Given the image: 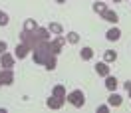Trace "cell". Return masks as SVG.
I'll return each instance as SVG.
<instances>
[{"instance_id":"obj_1","label":"cell","mask_w":131,"mask_h":113,"mask_svg":"<svg viewBox=\"0 0 131 113\" xmlns=\"http://www.w3.org/2000/svg\"><path fill=\"white\" fill-rule=\"evenodd\" d=\"M20 42L26 44L30 50H36L38 46H40V38L36 36V32H26V30H22V34H20Z\"/></svg>"},{"instance_id":"obj_2","label":"cell","mask_w":131,"mask_h":113,"mask_svg":"<svg viewBox=\"0 0 131 113\" xmlns=\"http://www.w3.org/2000/svg\"><path fill=\"white\" fill-rule=\"evenodd\" d=\"M66 99L74 105V107H78V109H82L83 105H85V95H83L82 89H74L72 93H68V97H66Z\"/></svg>"},{"instance_id":"obj_3","label":"cell","mask_w":131,"mask_h":113,"mask_svg":"<svg viewBox=\"0 0 131 113\" xmlns=\"http://www.w3.org/2000/svg\"><path fill=\"white\" fill-rule=\"evenodd\" d=\"M12 83H14L12 67H2V72H0V85H12Z\"/></svg>"},{"instance_id":"obj_4","label":"cell","mask_w":131,"mask_h":113,"mask_svg":"<svg viewBox=\"0 0 131 113\" xmlns=\"http://www.w3.org/2000/svg\"><path fill=\"white\" fill-rule=\"evenodd\" d=\"M64 101H66V97H58V95H52L46 99V105H48L50 109H62L64 107Z\"/></svg>"},{"instance_id":"obj_5","label":"cell","mask_w":131,"mask_h":113,"mask_svg":"<svg viewBox=\"0 0 131 113\" xmlns=\"http://www.w3.org/2000/svg\"><path fill=\"white\" fill-rule=\"evenodd\" d=\"M14 60H16V56L4 52V54L0 56V65H2V67H14Z\"/></svg>"},{"instance_id":"obj_6","label":"cell","mask_w":131,"mask_h":113,"mask_svg":"<svg viewBox=\"0 0 131 113\" xmlns=\"http://www.w3.org/2000/svg\"><path fill=\"white\" fill-rule=\"evenodd\" d=\"M32 54H34V64H38V65H44V62H46L48 54H46V52H44L42 48H36V50H32Z\"/></svg>"},{"instance_id":"obj_7","label":"cell","mask_w":131,"mask_h":113,"mask_svg":"<svg viewBox=\"0 0 131 113\" xmlns=\"http://www.w3.org/2000/svg\"><path fill=\"white\" fill-rule=\"evenodd\" d=\"M30 52H32V50L28 48L26 44H22V42H20V44H18V46H16V50H14V56H16L18 60H24V58L28 56Z\"/></svg>"},{"instance_id":"obj_8","label":"cell","mask_w":131,"mask_h":113,"mask_svg":"<svg viewBox=\"0 0 131 113\" xmlns=\"http://www.w3.org/2000/svg\"><path fill=\"white\" fill-rule=\"evenodd\" d=\"M107 103H109V107H119V105L123 103V97L119 95V93H115V91H109Z\"/></svg>"},{"instance_id":"obj_9","label":"cell","mask_w":131,"mask_h":113,"mask_svg":"<svg viewBox=\"0 0 131 113\" xmlns=\"http://www.w3.org/2000/svg\"><path fill=\"white\" fill-rule=\"evenodd\" d=\"M95 73L101 75V77H107L109 75V64L107 62H97L95 64Z\"/></svg>"},{"instance_id":"obj_10","label":"cell","mask_w":131,"mask_h":113,"mask_svg":"<svg viewBox=\"0 0 131 113\" xmlns=\"http://www.w3.org/2000/svg\"><path fill=\"white\" fill-rule=\"evenodd\" d=\"M101 16H103V20H105V22H109V24H113V26L119 22V16H117V12H113V10H105Z\"/></svg>"},{"instance_id":"obj_11","label":"cell","mask_w":131,"mask_h":113,"mask_svg":"<svg viewBox=\"0 0 131 113\" xmlns=\"http://www.w3.org/2000/svg\"><path fill=\"white\" fill-rule=\"evenodd\" d=\"M105 38H107L109 42H117L119 38H121V30H119V28H115V26H113V28H109V30L105 32Z\"/></svg>"},{"instance_id":"obj_12","label":"cell","mask_w":131,"mask_h":113,"mask_svg":"<svg viewBox=\"0 0 131 113\" xmlns=\"http://www.w3.org/2000/svg\"><path fill=\"white\" fill-rule=\"evenodd\" d=\"M24 30L26 32H36V30H38V22H36L34 18H26L24 20Z\"/></svg>"},{"instance_id":"obj_13","label":"cell","mask_w":131,"mask_h":113,"mask_svg":"<svg viewBox=\"0 0 131 113\" xmlns=\"http://www.w3.org/2000/svg\"><path fill=\"white\" fill-rule=\"evenodd\" d=\"M50 30L48 28H40V26H38V30H36V36H38V38H40V42H48L50 40Z\"/></svg>"},{"instance_id":"obj_14","label":"cell","mask_w":131,"mask_h":113,"mask_svg":"<svg viewBox=\"0 0 131 113\" xmlns=\"http://www.w3.org/2000/svg\"><path fill=\"white\" fill-rule=\"evenodd\" d=\"M117 83H119V81H117L115 75H107L105 77V87L109 89V91H115V89H117Z\"/></svg>"},{"instance_id":"obj_15","label":"cell","mask_w":131,"mask_h":113,"mask_svg":"<svg viewBox=\"0 0 131 113\" xmlns=\"http://www.w3.org/2000/svg\"><path fill=\"white\" fill-rule=\"evenodd\" d=\"M80 56H82V60H83V62H90L91 58H93V50L85 46V48H82V50H80Z\"/></svg>"},{"instance_id":"obj_16","label":"cell","mask_w":131,"mask_h":113,"mask_svg":"<svg viewBox=\"0 0 131 113\" xmlns=\"http://www.w3.org/2000/svg\"><path fill=\"white\" fill-rule=\"evenodd\" d=\"M44 67H46L48 72H54V70H56V56H48V58H46Z\"/></svg>"},{"instance_id":"obj_17","label":"cell","mask_w":131,"mask_h":113,"mask_svg":"<svg viewBox=\"0 0 131 113\" xmlns=\"http://www.w3.org/2000/svg\"><path fill=\"white\" fill-rule=\"evenodd\" d=\"M115 60H117V52H115V50H105V54H103V62L111 64V62H115Z\"/></svg>"},{"instance_id":"obj_18","label":"cell","mask_w":131,"mask_h":113,"mask_svg":"<svg viewBox=\"0 0 131 113\" xmlns=\"http://www.w3.org/2000/svg\"><path fill=\"white\" fill-rule=\"evenodd\" d=\"M48 30L52 34H58V36H60V34H64V28H62V24H58V22H50V24H48Z\"/></svg>"},{"instance_id":"obj_19","label":"cell","mask_w":131,"mask_h":113,"mask_svg":"<svg viewBox=\"0 0 131 113\" xmlns=\"http://www.w3.org/2000/svg\"><path fill=\"white\" fill-rule=\"evenodd\" d=\"M52 95H58V97H66V87L64 85H54V89H52Z\"/></svg>"},{"instance_id":"obj_20","label":"cell","mask_w":131,"mask_h":113,"mask_svg":"<svg viewBox=\"0 0 131 113\" xmlns=\"http://www.w3.org/2000/svg\"><path fill=\"white\" fill-rule=\"evenodd\" d=\"M66 40L70 42V44H78V42H80V34L78 32H68L66 34Z\"/></svg>"},{"instance_id":"obj_21","label":"cell","mask_w":131,"mask_h":113,"mask_svg":"<svg viewBox=\"0 0 131 113\" xmlns=\"http://www.w3.org/2000/svg\"><path fill=\"white\" fill-rule=\"evenodd\" d=\"M107 10L105 2H93V12H97V14H103Z\"/></svg>"},{"instance_id":"obj_22","label":"cell","mask_w":131,"mask_h":113,"mask_svg":"<svg viewBox=\"0 0 131 113\" xmlns=\"http://www.w3.org/2000/svg\"><path fill=\"white\" fill-rule=\"evenodd\" d=\"M52 42H54V44H56V46H58V48H60V50H62V48H64V46H66V38H64V36H62V34L58 36L56 40H52Z\"/></svg>"},{"instance_id":"obj_23","label":"cell","mask_w":131,"mask_h":113,"mask_svg":"<svg viewBox=\"0 0 131 113\" xmlns=\"http://www.w3.org/2000/svg\"><path fill=\"white\" fill-rule=\"evenodd\" d=\"M0 26H8V16H6V12H2V10H0Z\"/></svg>"},{"instance_id":"obj_24","label":"cell","mask_w":131,"mask_h":113,"mask_svg":"<svg viewBox=\"0 0 131 113\" xmlns=\"http://www.w3.org/2000/svg\"><path fill=\"white\" fill-rule=\"evenodd\" d=\"M107 111H109V103L107 105H99L97 107V113H107Z\"/></svg>"},{"instance_id":"obj_25","label":"cell","mask_w":131,"mask_h":113,"mask_svg":"<svg viewBox=\"0 0 131 113\" xmlns=\"http://www.w3.org/2000/svg\"><path fill=\"white\" fill-rule=\"evenodd\" d=\"M6 48H8V46H6V42H0V56L6 52Z\"/></svg>"},{"instance_id":"obj_26","label":"cell","mask_w":131,"mask_h":113,"mask_svg":"<svg viewBox=\"0 0 131 113\" xmlns=\"http://www.w3.org/2000/svg\"><path fill=\"white\" fill-rule=\"evenodd\" d=\"M125 89H131V81H125Z\"/></svg>"},{"instance_id":"obj_27","label":"cell","mask_w":131,"mask_h":113,"mask_svg":"<svg viewBox=\"0 0 131 113\" xmlns=\"http://www.w3.org/2000/svg\"><path fill=\"white\" fill-rule=\"evenodd\" d=\"M56 2H58V4H64V2H66V0H56Z\"/></svg>"},{"instance_id":"obj_28","label":"cell","mask_w":131,"mask_h":113,"mask_svg":"<svg viewBox=\"0 0 131 113\" xmlns=\"http://www.w3.org/2000/svg\"><path fill=\"white\" fill-rule=\"evenodd\" d=\"M127 93H129V97H131V89H127Z\"/></svg>"},{"instance_id":"obj_29","label":"cell","mask_w":131,"mask_h":113,"mask_svg":"<svg viewBox=\"0 0 131 113\" xmlns=\"http://www.w3.org/2000/svg\"><path fill=\"white\" fill-rule=\"evenodd\" d=\"M113 2H123V0H113Z\"/></svg>"},{"instance_id":"obj_30","label":"cell","mask_w":131,"mask_h":113,"mask_svg":"<svg viewBox=\"0 0 131 113\" xmlns=\"http://www.w3.org/2000/svg\"><path fill=\"white\" fill-rule=\"evenodd\" d=\"M0 72H2V65H0Z\"/></svg>"},{"instance_id":"obj_31","label":"cell","mask_w":131,"mask_h":113,"mask_svg":"<svg viewBox=\"0 0 131 113\" xmlns=\"http://www.w3.org/2000/svg\"><path fill=\"white\" fill-rule=\"evenodd\" d=\"M127 2H131V0H127Z\"/></svg>"},{"instance_id":"obj_32","label":"cell","mask_w":131,"mask_h":113,"mask_svg":"<svg viewBox=\"0 0 131 113\" xmlns=\"http://www.w3.org/2000/svg\"><path fill=\"white\" fill-rule=\"evenodd\" d=\"M0 87H2V85H0Z\"/></svg>"}]
</instances>
